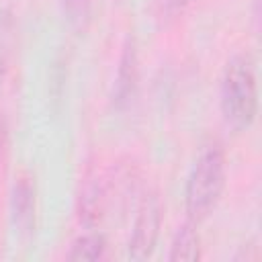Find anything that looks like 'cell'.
Masks as SVG:
<instances>
[{
  "label": "cell",
  "mask_w": 262,
  "mask_h": 262,
  "mask_svg": "<svg viewBox=\"0 0 262 262\" xmlns=\"http://www.w3.org/2000/svg\"><path fill=\"white\" fill-rule=\"evenodd\" d=\"M12 209H14V221L20 229H29L33 223V211H35V190L27 178H20L12 192Z\"/></svg>",
  "instance_id": "obj_4"
},
{
  "label": "cell",
  "mask_w": 262,
  "mask_h": 262,
  "mask_svg": "<svg viewBox=\"0 0 262 262\" xmlns=\"http://www.w3.org/2000/svg\"><path fill=\"white\" fill-rule=\"evenodd\" d=\"M258 108V90L256 74L250 57L235 55L227 61L221 78V111L225 121L235 127H248Z\"/></svg>",
  "instance_id": "obj_1"
},
{
  "label": "cell",
  "mask_w": 262,
  "mask_h": 262,
  "mask_svg": "<svg viewBox=\"0 0 262 262\" xmlns=\"http://www.w3.org/2000/svg\"><path fill=\"white\" fill-rule=\"evenodd\" d=\"M84 2L86 0H66V6H68L70 12H76V10H80L84 6Z\"/></svg>",
  "instance_id": "obj_9"
},
{
  "label": "cell",
  "mask_w": 262,
  "mask_h": 262,
  "mask_svg": "<svg viewBox=\"0 0 262 262\" xmlns=\"http://www.w3.org/2000/svg\"><path fill=\"white\" fill-rule=\"evenodd\" d=\"M158 227H160V205H158L156 194H147L139 207L133 235L129 239V258L131 260H145L154 252Z\"/></svg>",
  "instance_id": "obj_3"
},
{
  "label": "cell",
  "mask_w": 262,
  "mask_h": 262,
  "mask_svg": "<svg viewBox=\"0 0 262 262\" xmlns=\"http://www.w3.org/2000/svg\"><path fill=\"white\" fill-rule=\"evenodd\" d=\"M104 250H106L104 237L98 233H88V235L78 237L72 244L68 258L76 262H92V260H100L104 256Z\"/></svg>",
  "instance_id": "obj_7"
},
{
  "label": "cell",
  "mask_w": 262,
  "mask_h": 262,
  "mask_svg": "<svg viewBox=\"0 0 262 262\" xmlns=\"http://www.w3.org/2000/svg\"><path fill=\"white\" fill-rule=\"evenodd\" d=\"M201 258V246H199V233L192 225H182L172 242L170 260L172 262H194Z\"/></svg>",
  "instance_id": "obj_6"
},
{
  "label": "cell",
  "mask_w": 262,
  "mask_h": 262,
  "mask_svg": "<svg viewBox=\"0 0 262 262\" xmlns=\"http://www.w3.org/2000/svg\"><path fill=\"white\" fill-rule=\"evenodd\" d=\"M135 80H137L135 51H133V45H127L125 51H123V57H121L117 84H115V100H117V104H121V102L131 98L133 88H135Z\"/></svg>",
  "instance_id": "obj_5"
},
{
  "label": "cell",
  "mask_w": 262,
  "mask_h": 262,
  "mask_svg": "<svg viewBox=\"0 0 262 262\" xmlns=\"http://www.w3.org/2000/svg\"><path fill=\"white\" fill-rule=\"evenodd\" d=\"M225 178V158L219 143L201 149L186 182V211L192 219H203L215 207Z\"/></svg>",
  "instance_id": "obj_2"
},
{
  "label": "cell",
  "mask_w": 262,
  "mask_h": 262,
  "mask_svg": "<svg viewBox=\"0 0 262 262\" xmlns=\"http://www.w3.org/2000/svg\"><path fill=\"white\" fill-rule=\"evenodd\" d=\"M190 0H158V6L162 8V12L166 14H172V12H178L182 10Z\"/></svg>",
  "instance_id": "obj_8"
}]
</instances>
